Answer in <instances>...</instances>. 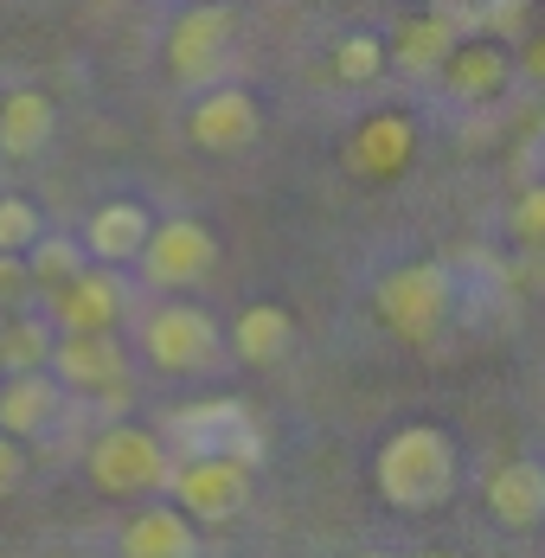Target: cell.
<instances>
[{
	"mask_svg": "<svg viewBox=\"0 0 545 558\" xmlns=\"http://www.w3.org/2000/svg\"><path fill=\"white\" fill-rule=\"evenodd\" d=\"M379 495L398 513H436L456 495V444L436 424H404L379 449Z\"/></svg>",
	"mask_w": 545,
	"mask_h": 558,
	"instance_id": "cell-1",
	"label": "cell"
},
{
	"mask_svg": "<svg viewBox=\"0 0 545 558\" xmlns=\"http://www.w3.org/2000/svg\"><path fill=\"white\" fill-rule=\"evenodd\" d=\"M379 315L398 340L431 347V340L449 328V315H456V270L436 264V257L391 270V277L379 282Z\"/></svg>",
	"mask_w": 545,
	"mask_h": 558,
	"instance_id": "cell-2",
	"label": "cell"
},
{
	"mask_svg": "<svg viewBox=\"0 0 545 558\" xmlns=\"http://www.w3.org/2000/svg\"><path fill=\"white\" fill-rule=\"evenodd\" d=\"M167 444L180 456H231V462H264V430L251 424V411L238 398H206L167 417Z\"/></svg>",
	"mask_w": 545,
	"mask_h": 558,
	"instance_id": "cell-3",
	"label": "cell"
},
{
	"mask_svg": "<svg viewBox=\"0 0 545 558\" xmlns=\"http://www.w3.org/2000/svg\"><path fill=\"white\" fill-rule=\"evenodd\" d=\"M167 488L186 520H238L251 501V462H231V456H186L180 469H167Z\"/></svg>",
	"mask_w": 545,
	"mask_h": 558,
	"instance_id": "cell-4",
	"label": "cell"
},
{
	"mask_svg": "<svg viewBox=\"0 0 545 558\" xmlns=\"http://www.w3.org/2000/svg\"><path fill=\"white\" fill-rule=\"evenodd\" d=\"M167 449L161 437L135 430V424H109L104 437L90 444V482L104 495H148V488H167Z\"/></svg>",
	"mask_w": 545,
	"mask_h": 558,
	"instance_id": "cell-5",
	"label": "cell"
},
{
	"mask_svg": "<svg viewBox=\"0 0 545 558\" xmlns=\"http://www.w3.org/2000/svg\"><path fill=\"white\" fill-rule=\"evenodd\" d=\"M231 58V7H186L167 26V71L186 90H206Z\"/></svg>",
	"mask_w": 545,
	"mask_h": 558,
	"instance_id": "cell-6",
	"label": "cell"
},
{
	"mask_svg": "<svg viewBox=\"0 0 545 558\" xmlns=\"http://www.w3.org/2000/svg\"><path fill=\"white\" fill-rule=\"evenodd\" d=\"M142 277L155 282V289H193V282L213 270L218 244L206 225L193 219H167V225H148V238H142Z\"/></svg>",
	"mask_w": 545,
	"mask_h": 558,
	"instance_id": "cell-7",
	"label": "cell"
},
{
	"mask_svg": "<svg viewBox=\"0 0 545 558\" xmlns=\"http://www.w3.org/2000/svg\"><path fill=\"white\" fill-rule=\"evenodd\" d=\"M142 347H148V360L161 373H206L218 360V322L193 302H173L142 328Z\"/></svg>",
	"mask_w": 545,
	"mask_h": 558,
	"instance_id": "cell-8",
	"label": "cell"
},
{
	"mask_svg": "<svg viewBox=\"0 0 545 558\" xmlns=\"http://www.w3.org/2000/svg\"><path fill=\"white\" fill-rule=\"evenodd\" d=\"M257 129H264L257 97H251V90H238V84L206 90V97L193 104V116H186V135H193L206 155H238V148H251V142H257Z\"/></svg>",
	"mask_w": 545,
	"mask_h": 558,
	"instance_id": "cell-9",
	"label": "cell"
},
{
	"mask_svg": "<svg viewBox=\"0 0 545 558\" xmlns=\"http://www.w3.org/2000/svg\"><path fill=\"white\" fill-rule=\"evenodd\" d=\"M52 322L64 335H104L122 322V282L109 270H77L71 282L52 289Z\"/></svg>",
	"mask_w": 545,
	"mask_h": 558,
	"instance_id": "cell-10",
	"label": "cell"
},
{
	"mask_svg": "<svg viewBox=\"0 0 545 558\" xmlns=\"http://www.w3.org/2000/svg\"><path fill=\"white\" fill-rule=\"evenodd\" d=\"M52 366L71 391H104V386H116V379H129V360H122V347H116V328L52 340Z\"/></svg>",
	"mask_w": 545,
	"mask_h": 558,
	"instance_id": "cell-11",
	"label": "cell"
},
{
	"mask_svg": "<svg viewBox=\"0 0 545 558\" xmlns=\"http://www.w3.org/2000/svg\"><path fill=\"white\" fill-rule=\"evenodd\" d=\"M488 513L500 526H513V533L540 526V513H545V469L540 462H500L494 482H488Z\"/></svg>",
	"mask_w": 545,
	"mask_h": 558,
	"instance_id": "cell-12",
	"label": "cell"
},
{
	"mask_svg": "<svg viewBox=\"0 0 545 558\" xmlns=\"http://www.w3.org/2000/svg\"><path fill=\"white\" fill-rule=\"evenodd\" d=\"M58 129V110L46 90H13V97H0V155H13V161H33L46 142H52Z\"/></svg>",
	"mask_w": 545,
	"mask_h": 558,
	"instance_id": "cell-13",
	"label": "cell"
},
{
	"mask_svg": "<svg viewBox=\"0 0 545 558\" xmlns=\"http://www.w3.org/2000/svg\"><path fill=\"white\" fill-rule=\"evenodd\" d=\"M199 533L180 507H142L129 526H122V553L129 558H193Z\"/></svg>",
	"mask_w": 545,
	"mask_h": 558,
	"instance_id": "cell-14",
	"label": "cell"
},
{
	"mask_svg": "<svg viewBox=\"0 0 545 558\" xmlns=\"http://www.w3.org/2000/svg\"><path fill=\"white\" fill-rule=\"evenodd\" d=\"M58 417V386L46 373H7L0 379V430L7 437H39Z\"/></svg>",
	"mask_w": 545,
	"mask_h": 558,
	"instance_id": "cell-15",
	"label": "cell"
},
{
	"mask_svg": "<svg viewBox=\"0 0 545 558\" xmlns=\"http://www.w3.org/2000/svg\"><path fill=\"white\" fill-rule=\"evenodd\" d=\"M142 238H148V213H142L135 199H109V206L90 213L84 251H90V257H104V264H129V257L142 251Z\"/></svg>",
	"mask_w": 545,
	"mask_h": 558,
	"instance_id": "cell-16",
	"label": "cell"
},
{
	"mask_svg": "<svg viewBox=\"0 0 545 558\" xmlns=\"http://www.w3.org/2000/svg\"><path fill=\"white\" fill-rule=\"evenodd\" d=\"M456 39H462V33H456L443 13H417V20H404V26H398L391 58H398V71L431 77V71H443V58L456 52Z\"/></svg>",
	"mask_w": 545,
	"mask_h": 558,
	"instance_id": "cell-17",
	"label": "cell"
},
{
	"mask_svg": "<svg viewBox=\"0 0 545 558\" xmlns=\"http://www.w3.org/2000/svg\"><path fill=\"white\" fill-rule=\"evenodd\" d=\"M443 77H449V90L462 104H488V97H500V84H507V52L500 46H462L456 39V52L443 58Z\"/></svg>",
	"mask_w": 545,
	"mask_h": 558,
	"instance_id": "cell-18",
	"label": "cell"
},
{
	"mask_svg": "<svg viewBox=\"0 0 545 558\" xmlns=\"http://www.w3.org/2000/svg\"><path fill=\"white\" fill-rule=\"evenodd\" d=\"M289 340H295V322H289L276 302H257V308H244V315H238V328H231V347H238V360H251V366H276V360L289 353Z\"/></svg>",
	"mask_w": 545,
	"mask_h": 558,
	"instance_id": "cell-19",
	"label": "cell"
},
{
	"mask_svg": "<svg viewBox=\"0 0 545 558\" xmlns=\"http://www.w3.org/2000/svg\"><path fill=\"white\" fill-rule=\"evenodd\" d=\"M0 366H7V373H46V366H52V328L33 322V315L7 322V328H0Z\"/></svg>",
	"mask_w": 545,
	"mask_h": 558,
	"instance_id": "cell-20",
	"label": "cell"
},
{
	"mask_svg": "<svg viewBox=\"0 0 545 558\" xmlns=\"http://www.w3.org/2000/svg\"><path fill=\"white\" fill-rule=\"evenodd\" d=\"M26 270L46 282V289H58V282H71L84 270V251H77L71 238H33V264H26Z\"/></svg>",
	"mask_w": 545,
	"mask_h": 558,
	"instance_id": "cell-21",
	"label": "cell"
},
{
	"mask_svg": "<svg viewBox=\"0 0 545 558\" xmlns=\"http://www.w3.org/2000/svg\"><path fill=\"white\" fill-rule=\"evenodd\" d=\"M385 64V46L373 39V33H347L340 46H334V71L347 77V84H373Z\"/></svg>",
	"mask_w": 545,
	"mask_h": 558,
	"instance_id": "cell-22",
	"label": "cell"
},
{
	"mask_svg": "<svg viewBox=\"0 0 545 558\" xmlns=\"http://www.w3.org/2000/svg\"><path fill=\"white\" fill-rule=\"evenodd\" d=\"M39 238V213L26 199H0V251H33Z\"/></svg>",
	"mask_w": 545,
	"mask_h": 558,
	"instance_id": "cell-23",
	"label": "cell"
},
{
	"mask_svg": "<svg viewBox=\"0 0 545 558\" xmlns=\"http://www.w3.org/2000/svg\"><path fill=\"white\" fill-rule=\"evenodd\" d=\"M398 142H404V122H373L366 135H360V168H391L398 161Z\"/></svg>",
	"mask_w": 545,
	"mask_h": 558,
	"instance_id": "cell-24",
	"label": "cell"
},
{
	"mask_svg": "<svg viewBox=\"0 0 545 558\" xmlns=\"http://www.w3.org/2000/svg\"><path fill=\"white\" fill-rule=\"evenodd\" d=\"M507 225H513V238H520V244H545V186H526V193L513 199Z\"/></svg>",
	"mask_w": 545,
	"mask_h": 558,
	"instance_id": "cell-25",
	"label": "cell"
},
{
	"mask_svg": "<svg viewBox=\"0 0 545 558\" xmlns=\"http://www.w3.org/2000/svg\"><path fill=\"white\" fill-rule=\"evenodd\" d=\"M526 20H533V7H526V0H488L482 33H488V39H520V33H526Z\"/></svg>",
	"mask_w": 545,
	"mask_h": 558,
	"instance_id": "cell-26",
	"label": "cell"
},
{
	"mask_svg": "<svg viewBox=\"0 0 545 558\" xmlns=\"http://www.w3.org/2000/svg\"><path fill=\"white\" fill-rule=\"evenodd\" d=\"M431 13H443V20H449L462 39H475V33H482V13H488V0H436Z\"/></svg>",
	"mask_w": 545,
	"mask_h": 558,
	"instance_id": "cell-27",
	"label": "cell"
},
{
	"mask_svg": "<svg viewBox=\"0 0 545 558\" xmlns=\"http://www.w3.org/2000/svg\"><path fill=\"white\" fill-rule=\"evenodd\" d=\"M20 482H26V449H20V437L0 430V495H13Z\"/></svg>",
	"mask_w": 545,
	"mask_h": 558,
	"instance_id": "cell-28",
	"label": "cell"
},
{
	"mask_svg": "<svg viewBox=\"0 0 545 558\" xmlns=\"http://www.w3.org/2000/svg\"><path fill=\"white\" fill-rule=\"evenodd\" d=\"M26 289V264H20V251H0V302H13Z\"/></svg>",
	"mask_w": 545,
	"mask_h": 558,
	"instance_id": "cell-29",
	"label": "cell"
},
{
	"mask_svg": "<svg viewBox=\"0 0 545 558\" xmlns=\"http://www.w3.org/2000/svg\"><path fill=\"white\" fill-rule=\"evenodd\" d=\"M0 379H7V366H0Z\"/></svg>",
	"mask_w": 545,
	"mask_h": 558,
	"instance_id": "cell-30",
	"label": "cell"
},
{
	"mask_svg": "<svg viewBox=\"0 0 545 558\" xmlns=\"http://www.w3.org/2000/svg\"><path fill=\"white\" fill-rule=\"evenodd\" d=\"M540 526H545V513H540Z\"/></svg>",
	"mask_w": 545,
	"mask_h": 558,
	"instance_id": "cell-31",
	"label": "cell"
}]
</instances>
